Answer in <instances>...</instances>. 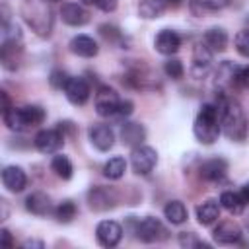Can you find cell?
<instances>
[{
  "label": "cell",
  "instance_id": "1",
  "mask_svg": "<svg viewBox=\"0 0 249 249\" xmlns=\"http://www.w3.org/2000/svg\"><path fill=\"white\" fill-rule=\"evenodd\" d=\"M220 126L231 142H243L249 134V124L241 105L233 97H220Z\"/></svg>",
  "mask_w": 249,
  "mask_h": 249
},
{
  "label": "cell",
  "instance_id": "2",
  "mask_svg": "<svg viewBox=\"0 0 249 249\" xmlns=\"http://www.w3.org/2000/svg\"><path fill=\"white\" fill-rule=\"evenodd\" d=\"M220 105L214 103H204L195 119L193 132L200 144H214L220 136Z\"/></svg>",
  "mask_w": 249,
  "mask_h": 249
},
{
  "label": "cell",
  "instance_id": "3",
  "mask_svg": "<svg viewBox=\"0 0 249 249\" xmlns=\"http://www.w3.org/2000/svg\"><path fill=\"white\" fill-rule=\"evenodd\" d=\"M23 19L27 25L41 37H47L53 29V12L47 4V0H23L21 6Z\"/></svg>",
  "mask_w": 249,
  "mask_h": 249
},
{
  "label": "cell",
  "instance_id": "4",
  "mask_svg": "<svg viewBox=\"0 0 249 249\" xmlns=\"http://www.w3.org/2000/svg\"><path fill=\"white\" fill-rule=\"evenodd\" d=\"M45 121V111L39 105H23V107H10L4 111V123L10 130L21 132L33 126H39Z\"/></svg>",
  "mask_w": 249,
  "mask_h": 249
},
{
  "label": "cell",
  "instance_id": "5",
  "mask_svg": "<svg viewBox=\"0 0 249 249\" xmlns=\"http://www.w3.org/2000/svg\"><path fill=\"white\" fill-rule=\"evenodd\" d=\"M126 230L130 233H134L136 239L140 241H146V243H154V241H161L167 237V230L165 226L158 220V218H152V216H146V218H134L130 216L128 218V226Z\"/></svg>",
  "mask_w": 249,
  "mask_h": 249
},
{
  "label": "cell",
  "instance_id": "6",
  "mask_svg": "<svg viewBox=\"0 0 249 249\" xmlns=\"http://www.w3.org/2000/svg\"><path fill=\"white\" fill-rule=\"evenodd\" d=\"M241 82H243V68L241 66L230 62V60H224L218 66L216 78H214V86H216V91L220 93V97H228L230 89L237 88Z\"/></svg>",
  "mask_w": 249,
  "mask_h": 249
},
{
  "label": "cell",
  "instance_id": "7",
  "mask_svg": "<svg viewBox=\"0 0 249 249\" xmlns=\"http://www.w3.org/2000/svg\"><path fill=\"white\" fill-rule=\"evenodd\" d=\"M158 163V152L152 148V146H146V144H140L136 148H132V154H130V165L134 169V173L138 175H148Z\"/></svg>",
  "mask_w": 249,
  "mask_h": 249
},
{
  "label": "cell",
  "instance_id": "8",
  "mask_svg": "<svg viewBox=\"0 0 249 249\" xmlns=\"http://www.w3.org/2000/svg\"><path fill=\"white\" fill-rule=\"evenodd\" d=\"M95 113L99 117H113L117 115V109H119V95L113 88L109 86H99L97 91H95Z\"/></svg>",
  "mask_w": 249,
  "mask_h": 249
},
{
  "label": "cell",
  "instance_id": "9",
  "mask_svg": "<svg viewBox=\"0 0 249 249\" xmlns=\"http://www.w3.org/2000/svg\"><path fill=\"white\" fill-rule=\"evenodd\" d=\"M33 144L41 154H54V152H58L62 148L64 134L58 128H45V130H39L35 134Z\"/></svg>",
  "mask_w": 249,
  "mask_h": 249
},
{
  "label": "cell",
  "instance_id": "10",
  "mask_svg": "<svg viewBox=\"0 0 249 249\" xmlns=\"http://www.w3.org/2000/svg\"><path fill=\"white\" fill-rule=\"evenodd\" d=\"M95 237L103 247H115L123 239V226L115 220H101L95 228Z\"/></svg>",
  "mask_w": 249,
  "mask_h": 249
},
{
  "label": "cell",
  "instance_id": "11",
  "mask_svg": "<svg viewBox=\"0 0 249 249\" xmlns=\"http://www.w3.org/2000/svg\"><path fill=\"white\" fill-rule=\"evenodd\" d=\"M212 56H214V53H212L204 43L196 45L195 51H193L191 74H193L195 78H202V76H206V72H208L210 66H212Z\"/></svg>",
  "mask_w": 249,
  "mask_h": 249
},
{
  "label": "cell",
  "instance_id": "12",
  "mask_svg": "<svg viewBox=\"0 0 249 249\" xmlns=\"http://www.w3.org/2000/svg\"><path fill=\"white\" fill-rule=\"evenodd\" d=\"M60 18L66 25H72V27H82L89 21L88 10L76 2H64L60 8Z\"/></svg>",
  "mask_w": 249,
  "mask_h": 249
},
{
  "label": "cell",
  "instance_id": "13",
  "mask_svg": "<svg viewBox=\"0 0 249 249\" xmlns=\"http://www.w3.org/2000/svg\"><path fill=\"white\" fill-rule=\"evenodd\" d=\"M64 95L70 103L74 105H84L88 99H89V86L84 78H78V76H70L66 88H64Z\"/></svg>",
  "mask_w": 249,
  "mask_h": 249
},
{
  "label": "cell",
  "instance_id": "14",
  "mask_svg": "<svg viewBox=\"0 0 249 249\" xmlns=\"http://www.w3.org/2000/svg\"><path fill=\"white\" fill-rule=\"evenodd\" d=\"M154 47H156L158 53L171 56L181 47V35L177 31H173V29H161L154 39Z\"/></svg>",
  "mask_w": 249,
  "mask_h": 249
},
{
  "label": "cell",
  "instance_id": "15",
  "mask_svg": "<svg viewBox=\"0 0 249 249\" xmlns=\"http://www.w3.org/2000/svg\"><path fill=\"white\" fill-rule=\"evenodd\" d=\"M88 134H89V142L99 152H107L115 144V132H113V128L109 124H93Z\"/></svg>",
  "mask_w": 249,
  "mask_h": 249
},
{
  "label": "cell",
  "instance_id": "16",
  "mask_svg": "<svg viewBox=\"0 0 249 249\" xmlns=\"http://www.w3.org/2000/svg\"><path fill=\"white\" fill-rule=\"evenodd\" d=\"M2 183L10 193H21L27 185V175L19 165H6L2 169Z\"/></svg>",
  "mask_w": 249,
  "mask_h": 249
},
{
  "label": "cell",
  "instance_id": "17",
  "mask_svg": "<svg viewBox=\"0 0 249 249\" xmlns=\"http://www.w3.org/2000/svg\"><path fill=\"white\" fill-rule=\"evenodd\" d=\"M214 241L220 243V245H233V243H239L241 241V228L231 222V220H226V222H220L216 228H214Z\"/></svg>",
  "mask_w": 249,
  "mask_h": 249
},
{
  "label": "cell",
  "instance_id": "18",
  "mask_svg": "<svg viewBox=\"0 0 249 249\" xmlns=\"http://www.w3.org/2000/svg\"><path fill=\"white\" fill-rule=\"evenodd\" d=\"M228 173V161L222 160V158H212V160H206L202 165H200V177L206 179V181H222Z\"/></svg>",
  "mask_w": 249,
  "mask_h": 249
},
{
  "label": "cell",
  "instance_id": "19",
  "mask_svg": "<svg viewBox=\"0 0 249 249\" xmlns=\"http://www.w3.org/2000/svg\"><path fill=\"white\" fill-rule=\"evenodd\" d=\"M88 200H89V206H91L93 210H109V208H113L115 202H117L113 191L103 189V187H93V189L88 193Z\"/></svg>",
  "mask_w": 249,
  "mask_h": 249
},
{
  "label": "cell",
  "instance_id": "20",
  "mask_svg": "<svg viewBox=\"0 0 249 249\" xmlns=\"http://www.w3.org/2000/svg\"><path fill=\"white\" fill-rule=\"evenodd\" d=\"M70 51H72L74 54L82 56V58H93V56L97 54L99 47H97V43L93 41V37H89V35H76V37H72V41H70Z\"/></svg>",
  "mask_w": 249,
  "mask_h": 249
},
{
  "label": "cell",
  "instance_id": "21",
  "mask_svg": "<svg viewBox=\"0 0 249 249\" xmlns=\"http://www.w3.org/2000/svg\"><path fill=\"white\" fill-rule=\"evenodd\" d=\"M121 140L123 144L136 148L146 140V128L140 123H124L121 126Z\"/></svg>",
  "mask_w": 249,
  "mask_h": 249
},
{
  "label": "cell",
  "instance_id": "22",
  "mask_svg": "<svg viewBox=\"0 0 249 249\" xmlns=\"http://www.w3.org/2000/svg\"><path fill=\"white\" fill-rule=\"evenodd\" d=\"M202 43L212 51V53H222L228 47V33L222 27H210L202 35Z\"/></svg>",
  "mask_w": 249,
  "mask_h": 249
},
{
  "label": "cell",
  "instance_id": "23",
  "mask_svg": "<svg viewBox=\"0 0 249 249\" xmlns=\"http://www.w3.org/2000/svg\"><path fill=\"white\" fill-rule=\"evenodd\" d=\"M25 208L35 216H47L53 210V204L45 193H31L25 198Z\"/></svg>",
  "mask_w": 249,
  "mask_h": 249
},
{
  "label": "cell",
  "instance_id": "24",
  "mask_svg": "<svg viewBox=\"0 0 249 249\" xmlns=\"http://www.w3.org/2000/svg\"><path fill=\"white\" fill-rule=\"evenodd\" d=\"M230 6V0H189V8L195 16H206L224 10Z\"/></svg>",
  "mask_w": 249,
  "mask_h": 249
},
{
  "label": "cell",
  "instance_id": "25",
  "mask_svg": "<svg viewBox=\"0 0 249 249\" xmlns=\"http://www.w3.org/2000/svg\"><path fill=\"white\" fill-rule=\"evenodd\" d=\"M220 218V202L216 200H204L196 206V220L202 226H210Z\"/></svg>",
  "mask_w": 249,
  "mask_h": 249
},
{
  "label": "cell",
  "instance_id": "26",
  "mask_svg": "<svg viewBox=\"0 0 249 249\" xmlns=\"http://www.w3.org/2000/svg\"><path fill=\"white\" fill-rule=\"evenodd\" d=\"M163 216L167 218L169 224L173 226H181L183 222H187V208L181 200H169L165 206H163Z\"/></svg>",
  "mask_w": 249,
  "mask_h": 249
},
{
  "label": "cell",
  "instance_id": "27",
  "mask_svg": "<svg viewBox=\"0 0 249 249\" xmlns=\"http://www.w3.org/2000/svg\"><path fill=\"white\" fill-rule=\"evenodd\" d=\"M220 206H224L230 214H241V212H243V208H245L247 204L243 202V198H241V195H239V193L224 191V193L220 195Z\"/></svg>",
  "mask_w": 249,
  "mask_h": 249
},
{
  "label": "cell",
  "instance_id": "28",
  "mask_svg": "<svg viewBox=\"0 0 249 249\" xmlns=\"http://www.w3.org/2000/svg\"><path fill=\"white\" fill-rule=\"evenodd\" d=\"M165 8L167 6H165L163 0H142L138 4V14L144 19H156V18H160L163 14Z\"/></svg>",
  "mask_w": 249,
  "mask_h": 249
},
{
  "label": "cell",
  "instance_id": "29",
  "mask_svg": "<svg viewBox=\"0 0 249 249\" xmlns=\"http://www.w3.org/2000/svg\"><path fill=\"white\" fill-rule=\"evenodd\" d=\"M124 171H126V161H124V158H121V156H115V158L107 160L105 165H103V175H105L107 179H113V181L121 179V177L124 175Z\"/></svg>",
  "mask_w": 249,
  "mask_h": 249
},
{
  "label": "cell",
  "instance_id": "30",
  "mask_svg": "<svg viewBox=\"0 0 249 249\" xmlns=\"http://www.w3.org/2000/svg\"><path fill=\"white\" fill-rule=\"evenodd\" d=\"M51 169H53L54 175L60 177V179H70L72 173H74L72 161H70L66 156H62V154H56V156L53 158V161H51Z\"/></svg>",
  "mask_w": 249,
  "mask_h": 249
},
{
  "label": "cell",
  "instance_id": "31",
  "mask_svg": "<svg viewBox=\"0 0 249 249\" xmlns=\"http://www.w3.org/2000/svg\"><path fill=\"white\" fill-rule=\"evenodd\" d=\"M53 214H54L56 222H60V224H68V222H72V220L76 218L78 208H76V204H74L72 200H62V202L53 210Z\"/></svg>",
  "mask_w": 249,
  "mask_h": 249
},
{
  "label": "cell",
  "instance_id": "32",
  "mask_svg": "<svg viewBox=\"0 0 249 249\" xmlns=\"http://www.w3.org/2000/svg\"><path fill=\"white\" fill-rule=\"evenodd\" d=\"M163 72H165V76L171 78V80H181L183 74H185V68H183V62H181V60L169 58V60H165V64H163Z\"/></svg>",
  "mask_w": 249,
  "mask_h": 249
},
{
  "label": "cell",
  "instance_id": "33",
  "mask_svg": "<svg viewBox=\"0 0 249 249\" xmlns=\"http://www.w3.org/2000/svg\"><path fill=\"white\" fill-rule=\"evenodd\" d=\"M233 45H235V51H237L241 56L249 58V29L237 31V35H235V39H233Z\"/></svg>",
  "mask_w": 249,
  "mask_h": 249
},
{
  "label": "cell",
  "instance_id": "34",
  "mask_svg": "<svg viewBox=\"0 0 249 249\" xmlns=\"http://www.w3.org/2000/svg\"><path fill=\"white\" fill-rule=\"evenodd\" d=\"M49 80H51V86H53V88H56V89H64L66 84H68V80H70V76H68L64 70H53Z\"/></svg>",
  "mask_w": 249,
  "mask_h": 249
},
{
  "label": "cell",
  "instance_id": "35",
  "mask_svg": "<svg viewBox=\"0 0 249 249\" xmlns=\"http://www.w3.org/2000/svg\"><path fill=\"white\" fill-rule=\"evenodd\" d=\"M179 243L183 245V247H206V243H202L193 231H183V233H179Z\"/></svg>",
  "mask_w": 249,
  "mask_h": 249
},
{
  "label": "cell",
  "instance_id": "36",
  "mask_svg": "<svg viewBox=\"0 0 249 249\" xmlns=\"http://www.w3.org/2000/svg\"><path fill=\"white\" fill-rule=\"evenodd\" d=\"M132 101L130 99H121V103H119V109H117V117H128L130 113H132Z\"/></svg>",
  "mask_w": 249,
  "mask_h": 249
},
{
  "label": "cell",
  "instance_id": "37",
  "mask_svg": "<svg viewBox=\"0 0 249 249\" xmlns=\"http://www.w3.org/2000/svg\"><path fill=\"white\" fill-rule=\"evenodd\" d=\"M99 31H101V35H103L105 39H117V37H121V33H119L113 25H101Z\"/></svg>",
  "mask_w": 249,
  "mask_h": 249
},
{
  "label": "cell",
  "instance_id": "38",
  "mask_svg": "<svg viewBox=\"0 0 249 249\" xmlns=\"http://www.w3.org/2000/svg\"><path fill=\"white\" fill-rule=\"evenodd\" d=\"M0 235H2V245L4 247H14V241H12V235H10V231L6 230V228H2V231H0Z\"/></svg>",
  "mask_w": 249,
  "mask_h": 249
},
{
  "label": "cell",
  "instance_id": "39",
  "mask_svg": "<svg viewBox=\"0 0 249 249\" xmlns=\"http://www.w3.org/2000/svg\"><path fill=\"white\" fill-rule=\"evenodd\" d=\"M115 6H117V0H101L97 8H101L103 12H113Z\"/></svg>",
  "mask_w": 249,
  "mask_h": 249
},
{
  "label": "cell",
  "instance_id": "40",
  "mask_svg": "<svg viewBox=\"0 0 249 249\" xmlns=\"http://www.w3.org/2000/svg\"><path fill=\"white\" fill-rule=\"evenodd\" d=\"M239 195H241V198H243V202L245 204H249V181L241 187V191H239Z\"/></svg>",
  "mask_w": 249,
  "mask_h": 249
},
{
  "label": "cell",
  "instance_id": "41",
  "mask_svg": "<svg viewBox=\"0 0 249 249\" xmlns=\"http://www.w3.org/2000/svg\"><path fill=\"white\" fill-rule=\"evenodd\" d=\"M23 247H43V241H37V239H27V241H23Z\"/></svg>",
  "mask_w": 249,
  "mask_h": 249
},
{
  "label": "cell",
  "instance_id": "42",
  "mask_svg": "<svg viewBox=\"0 0 249 249\" xmlns=\"http://www.w3.org/2000/svg\"><path fill=\"white\" fill-rule=\"evenodd\" d=\"M163 2H165V6H169V8H177V6L183 4V0H163Z\"/></svg>",
  "mask_w": 249,
  "mask_h": 249
},
{
  "label": "cell",
  "instance_id": "43",
  "mask_svg": "<svg viewBox=\"0 0 249 249\" xmlns=\"http://www.w3.org/2000/svg\"><path fill=\"white\" fill-rule=\"evenodd\" d=\"M99 2L101 0H82V4H86V6H99Z\"/></svg>",
  "mask_w": 249,
  "mask_h": 249
},
{
  "label": "cell",
  "instance_id": "44",
  "mask_svg": "<svg viewBox=\"0 0 249 249\" xmlns=\"http://www.w3.org/2000/svg\"><path fill=\"white\" fill-rule=\"evenodd\" d=\"M243 84H247V86H249V66H247V68H243Z\"/></svg>",
  "mask_w": 249,
  "mask_h": 249
},
{
  "label": "cell",
  "instance_id": "45",
  "mask_svg": "<svg viewBox=\"0 0 249 249\" xmlns=\"http://www.w3.org/2000/svg\"><path fill=\"white\" fill-rule=\"evenodd\" d=\"M51 2H58V0H51Z\"/></svg>",
  "mask_w": 249,
  "mask_h": 249
}]
</instances>
